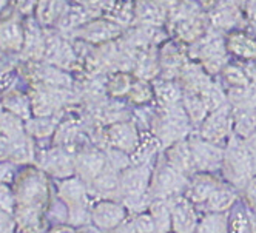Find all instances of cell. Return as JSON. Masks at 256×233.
Returning a JSON list of instances; mask_svg holds the SVG:
<instances>
[{
    "mask_svg": "<svg viewBox=\"0 0 256 233\" xmlns=\"http://www.w3.org/2000/svg\"><path fill=\"white\" fill-rule=\"evenodd\" d=\"M236 202V193L232 187L218 186L216 190L202 202L208 212H227Z\"/></svg>",
    "mask_w": 256,
    "mask_h": 233,
    "instance_id": "8",
    "label": "cell"
},
{
    "mask_svg": "<svg viewBox=\"0 0 256 233\" xmlns=\"http://www.w3.org/2000/svg\"><path fill=\"white\" fill-rule=\"evenodd\" d=\"M247 102H248V105L250 106H253V108L256 110V86H253V88H250L248 92H247Z\"/></svg>",
    "mask_w": 256,
    "mask_h": 233,
    "instance_id": "15",
    "label": "cell"
},
{
    "mask_svg": "<svg viewBox=\"0 0 256 233\" xmlns=\"http://www.w3.org/2000/svg\"><path fill=\"white\" fill-rule=\"evenodd\" d=\"M246 144H247V147H248V150L252 153H256V132L246 139Z\"/></svg>",
    "mask_w": 256,
    "mask_h": 233,
    "instance_id": "16",
    "label": "cell"
},
{
    "mask_svg": "<svg viewBox=\"0 0 256 233\" xmlns=\"http://www.w3.org/2000/svg\"><path fill=\"white\" fill-rule=\"evenodd\" d=\"M236 110L238 112L233 116L236 136L247 139L250 134L256 132V110L250 105L240 106V108H236Z\"/></svg>",
    "mask_w": 256,
    "mask_h": 233,
    "instance_id": "9",
    "label": "cell"
},
{
    "mask_svg": "<svg viewBox=\"0 0 256 233\" xmlns=\"http://www.w3.org/2000/svg\"><path fill=\"white\" fill-rule=\"evenodd\" d=\"M219 184L210 174H198L192 184H187L186 196L193 204H202L208 196L216 190Z\"/></svg>",
    "mask_w": 256,
    "mask_h": 233,
    "instance_id": "6",
    "label": "cell"
},
{
    "mask_svg": "<svg viewBox=\"0 0 256 233\" xmlns=\"http://www.w3.org/2000/svg\"><path fill=\"white\" fill-rule=\"evenodd\" d=\"M232 116L227 110L219 108L214 114H212L202 127V136L204 139L210 140V142H216L219 139H222L224 136H227V133L232 128Z\"/></svg>",
    "mask_w": 256,
    "mask_h": 233,
    "instance_id": "5",
    "label": "cell"
},
{
    "mask_svg": "<svg viewBox=\"0 0 256 233\" xmlns=\"http://www.w3.org/2000/svg\"><path fill=\"white\" fill-rule=\"evenodd\" d=\"M172 210V224L174 230H194L196 226V214L193 210V202L184 194L174 196L168 200Z\"/></svg>",
    "mask_w": 256,
    "mask_h": 233,
    "instance_id": "4",
    "label": "cell"
},
{
    "mask_svg": "<svg viewBox=\"0 0 256 233\" xmlns=\"http://www.w3.org/2000/svg\"><path fill=\"white\" fill-rule=\"evenodd\" d=\"M226 174L234 186H246L248 182L250 173H253L252 152L246 142H241L236 136L232 138L228 150L224 154Z\"/></svg>",
    "mask_w": 256,
    "mask_h": 233,
    "instance_id": "1",
    "label": "cell"
},
{
    "mask_svg": "<svg viewBox=\"0 0 256 233\" xmlns=\"http://www.w3.org/2000/svg\"><path fill=\"white\" fill-rule=\"evenodd\" d=\"M228 230H236V232L252 230L250 214L241 202L233 204V207L228 212Z\"/></svg>",
    "mask_w": 256,
    "mask_h": 233,
    "instance_id": "12",
    "label": "cell"
},
{
    "mask_svg": "<svg viewBox=\"0 0 256 233\" xmlns=\"http://www.w3.org/2000/svg\"><path fill=\"white\" fill-rule=\"evenodd\" d=\"M244 188H246L247 202L252 206V208L256 210V178L250 179V181L244 186Z\"/></svg>",
    "mask_w": 256,
    "mask_h": 233,
    "instance_id": "14",
    "label": "cell"
},
{
    "mask_svg": "<svg viewBox=\"0 0 256 233\" xmlns=\"http://www.w3.org/2000/svg\"><path fill=\"white\" fill-rule=\"evenodd\" d=\"M152 218H153L158 230L170 228L172 210H170V204L166 198H159L154 204H152Z\"/></svg>",
    "mask_w": 256,
    "mask_h": 233,
    "instance_id": "13",
    "label": "cell"
},
{
    "mask_svg": "<svg viewBox=\"0 0 256 233\" xmlns=\"http://www.w3.org/2000/svg\"><path fill=\"white\" fill-rule=\"evenodd\" d=\"M170 166L174 167L176 170H179L180 173H187L194 167V160H193V154H192V147L186 142L182 144L174 146L170 150Z\"/></svg>",
    "mask_w": 256,
    "mask_h": 233,
    "instance_id": "10",
    "label": "cell"
},
{
    "mask_svg": "<svg viewBox=\"0 0 256 233\" xmlns=\"http://www.w3.org/2000/svg\"><path fill=\"white\" fill-rule=\"evenodd\" d=\"M125 216L124 208L120 206L112 204V202H105L98 207L96 212V222L105 228H112L118 226Z\"/></svg>",
    "mask_w": 256,
    "mask_h": 233,
    "instance_id": "11",
    "label": "cell"
},
{
    "mask_svg": "<svg viewBox=\"0 0 256 233\" xmlns=\"http://www.w3.org/2000/svg\"><path fill=\"white\" fill-rule=\"evenodd\" d=\"M182 187H187L184 182V173H180L172 166L162 167L154 179V193L158 198H174L179 196Z\"/></svg>",
    "mask_w": 256,
    "mask_h": 233,
    "instance_id": "3",
    "label": "cell"
},
{
    "mask_svg": "<svg viewBox=\"0 0 256 233\" xmlns=\"http://www.w3.org/2000/svg\"><path fill=\"white\" fill-rule=\"evenodd\" d=\"M147 182H148V170L140 167L134 170H128V173H125L122 179H119V188H122L124 193L130 198V196L144 194Z\"/></svg>",
    "mask_w": 256,
    "mask_h": 233,
    "instance_id": "7",
    "label": "cell"
},
{
    "mask_svg": "<svg viewBox=\"0 0 256 233\" xmlns=\"http://www.w3.org/2000/svg\"><path fill=\"white\" fill-rule=\"evenodd\" d=\"M192 154L194 160V167L198 170H202L204 173H210L214 168L224 162V152L218 148L213 142L207 139H193L192 140Z\"/></svg>",
    "mask_w": 256,
    "mask_h": 233,
    "instance_id": "2",
    "label": "cell"
},
{
    "mask_svg": "<svg viewBox=\"0 0 256 233\" xmlns=\"http://www.w3.org/2000/svg\"><path fill=\"white\" fill-rule=\"evenodd\" d=\"M252 164H253V173L256 174V153H252Z\"/></svg>",
    "mask_w": 256,
    "mask_h": 233,
    "instance_id": "17",
    "label": "cell"
}]
</instances>
